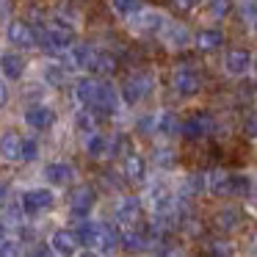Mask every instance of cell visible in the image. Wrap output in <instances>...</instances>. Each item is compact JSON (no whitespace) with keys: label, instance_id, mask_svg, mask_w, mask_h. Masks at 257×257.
<instances>
[{"label":"cell","instance_id":"1","mask_svg":"<svg viewBox=\"0 0 257 257\" xmlns=\"http://www.w3.org/2000/svg\"><path fill=\"white\" fill-rule=\"evenodd\" d=\"M166 23H169L166 12H161V9H141L139 14H133L127 20V28L136 36H161Z\"/></svg>","mask_w":257,"mask_h":257},{"label":"cell","instance_id":"2","mask_svg":"<svg viewBox=\"0 0 257 257\" xmlns=\"http://www.w3.org/2000/svg\"><path fill=\"white\" fill-rule=\"evenodd\" d=\"M20 205H23V216L36 218V216H42V213L56 207V191L45 188V185L42 188H28L20 196Z\"/></svg>","mask_w":257,"mask_h":257},{"label":"cell","instance_id":"3","mask_svg":"<svg viewBox=\"0 0 257 257\" xmlns=\"http://www.w3.org/2000/svg\"><path fill=\"white\" fill-rule=\"evenodd\" d=\"M152 89H155V78H152L150 72H136V75H130L127 80H124V86H122V100H124V105H139V102H144L147 97L152 94Z\"/></svg>","mask_w":257,"mask_h":257},{"label":"cell","instance_id":"4","mask_svg":"<svg viewBox=\"0 0 257 257\" xmlns=\"http://www.w3.org/2000/svg\"><path fill=\"white\" fill-rule=\"evenodd\" d=\"M150 207L152 213H174L180 205L177 194H174V188L166 183V180H155V183L150 185Z\"/></svg>","mask_w":257,"mask_h":257},{"label":"cell","instance_id":"5","mask_svg":"<svg viewBox=\"0 0 257 257\" xmlns=\"http://www.w3.org/2000/svg\"><path fill=\"white\" fill-rule=\"evenodd\" d=\"M6 39H9V45L20 47V50H34V47H39V34L25 20H9Z\"/></svg>","mask_w":257,"mask_h":257},{"label":"cell","instance_id":"6","mask_svg":"<svg viewBox=\"0 0 257 257\" xmlns=\"http://www.w3.org/2000/svg\"><path fill=\"white\" fill-rule=\"evenodd\" d=\"M172 86H174V91H177L180 97H194V94L202 91V78H199V72H196L191 64H183V67L174 69Z\"/></svg>","mask_w":257,"mask_h":257},{"label":"cell","instance_id":"7","mask_svg":"<svg viewBox=\"0 0 257 257\" xmlns=\"http://www.w3.org/2000/svg\"><path fill=\"white\" fill-rule=\"evenodd\" d=\"M94 202H97V191L89 183L75 185V191L69 194V213H72V218H89Z\"/></svg>","mask_w":257,"mask_h":257},{"label":"cell","instance_id":"8","mask_svg":"<svg viewBox=\"0 0 257 257\" xmlns=\"http://www.w3.org/2000/svg\"><path fill=\"white\" fill-rule=\"evenodd\" d=\"M213 127H216L213 116H210V113H205V111H199V113H194V116H188L183 122L180 136H183V139H188V141H199V139H205V136H210Z\"/></svg>","mask_w":257,"mask_h":257},{"label":"cell","instance_id":"9","mask_svg":"<svg viewBox=\"0 0 257 257\" xmlns=\"http://www.w3.org/2000/svg\"><path fill=\"white\" fill-rule=\"evenodd\" d=\"M75 235H78V243L83 246V249L100 254L102 235H105V221H80L78 229H75Z\"/></svg>","mask_w":257,"mask_h":257},{"label":"cell","instance_id":"10","mask_svg":"<svg viewBox=\"0 0 257 257\" xmlns=\"http://www.w3.org/2000/svg\"><path fill=\"white\" fill-rule=\"evenodd\" d=\"M161 42L169 50H188V47L194 45V34H191L183 23H172V20H169L166 28L161 31Z\"/></svg>","mask_w":257,"mask_h":257},{"label":"cell","instance_id":"11","mask_svg":"<svg viewBox=\"0 0 257 257\" xmlns=\"http://www.w3.org/2000/svg\"><path fill=\"white\" fill-rule=\"evenodd\" d=\"M122 105H124L122 89H116L111 80H100V91H97V102H94L97 111L113 116V113H119V108H122Z\"/></svg>","mask_w":257,"mask_h":257},{"label":"cell","instance_id":"12","mask_svg":"<svg viewBox=\"0 0 257 257\" xmlns=\"http://www.w3.org/2000/svg\"><path fill=\"white\" fill-rule=\"evenodd\" d=\"M25 124L34 130H50L53 124H56V111H53L50 105H45V102H36V105H28L23 113Z\"/></svg>","mask_w":257,"mask_h":257},{"label":"cell","instance_id":"13","mask_svg":"<svg viewBox=\"0 0 257 257\" xmlns=\"http://www.w3.org/2000/svg\"><path fill=\"white\" fill-rule=\"evenodd\" d=\"M251 53L249 50H229L227 56H224V72L229 75V78H243V75L251 72Z\"/></svg>","mask_w":257,"mask_h":257},{"label":"cell","instance_id":"14","mask_svg":"<svg viewBox=\"0 0 257 257\" xmlns=\"http://www.w3.org/2000/svg\"><path fill=\"white\" fill-rule=\"evenodd\" d=\"M78 235H75V229H67V227H58V229H53V235H50V249H53V254H61V257H69V254H75L78 251Z\"/></svg>","mask_w":257,"mask_h":257},{"label":"cell","instance_id":"15","mask_svg":"<svg viewBox=\"0 0 257 257\" xmlns=\"http://www.w3.org/2000/svg\"><path fill=\"white\" fill-rule=\"evenodd\" d=\"M139 213H141L139 196H122L113 207V218H116L119 227H133V221H139Z\"/></svg>","mask_w":257,"mask_h":257},{"label":"cell","instance_id":"16","mask_svg":"<svg viewBox=\"0 0 257 257\" xmlns=\"http://www.w3.org/2000/svg\"><path fill=\"white\" fill-rule=\"evenodd\" d=\"M42 177H45L47 185H67V183H72V180H75V166H72V163H64V161L45 163Z\"/></svg>","mask_w":257,"mask_h":257},{"label":"cell","instance_id":"17","mask_svg":"<svg viewBox=\"0 0 257 257\" xmlns=\"http://www.w3.org/2000/svg\"><path fill=\"white\" fill-rule=\"evenodd\" d=\"M207 194L218 199H232V172H213L207 174Z\"/></svg>","mask_w":257,"mask_h":257},{"label":"cell","instance_id":"18","mask_svg":"<svg viewBox=\"0 0 257 257\" xmlns=\"http://www.w3.org/2000/svg\"><path fill=\"white\" fill-rule=\"evenodd\" d=\"M20 147H23V136L17 130H3L0 133V161L6 163L20 161Z\"/></svg>","mask_w":257,"mask_h":257},{"label":"cell","instance_id":"19","mask_svg":"<svg viewBox=\"0 0 257 257\" xmlns=\"http://www.w3.org/2000/svg\"><path fill=\"white\" fill-rule=\"evenodd\" d=\"M83 150L89 158H94V161H102V158L111 155V139L102 133H97V130H91V133H86V141H83Z\"/></svg>","mask_w":257,"mask_h":257},{"label":"cell","instance_id":"20","mask_svg":"<svg viewBox=\"0 0 257 257\" xmlns=\"http://www.w3.org/2000/svg\"><path fill=\"white\" fill-rule=\"evenodd\" d=\"M224 45V31L221 28H202L194 34V47L202 53H213Z\"/></svg>","mask_w":257,"mask_h":257},{"label":"cell","instance_id":"21","mask_svg":"<svg viewBox=\"0 0 257 257\" xmlns=\"http://www.w3.org/2000/svg\"><path fill=\"white\" fill-rule=\"evenodd\" d=\"M113 69H116V58H113L111 53H105V50H97V47H91V56H89V61H86V72L111 75Z\"/></svg>","mask_w":257,"mask_h":257},{"label":"cell","instance_id":"22","mask_svg":"<svg viewBox=\"0 0 257 257\" xmlns=\"http://www.w3.org/2000/svg\"><path fill=\"white\" fill-rule=\"evenodd\" d=\"M0 72H3V78L6 80H23V75H25V61H23V56L20 53H3L0 56Z\"/></svg>","mask_w":257,"mask_h":257},{"label":"cell","instance_id":"23","mask_svg":"<svg viewBox=\"0 0 257 257\" xmlns=\"http://www.w3.org/2000/svg\"><path fill=\"white\" fill-rule=\"evenodd\" d=\"M180 127H183V122L177 119V113H172V111L155 113V136H161V139H174V136H180Z\"/></svg>","mask_w":257,"mask_h":257},{"label":"cell","instance_id":"24","mask_svg":"<svg viewBox=\"0 0 257 257\" xmlns=\"http://www.w3.org/2000/svg\"><path fill=\"white\" fill-rule=\"evenodd\" d=\"M97 91H100V80H94V78H80L78 83H75V100H78L83 108H94Z\"/></svg>","mask_w":257,"mask_h":257},{"label":"cell","instance_id":"25","mask_svg":"<svg viewBox=\"0 0 257 257\" xmlns=\"http://www.w3.org/2000/svg\"><path fill=\"white\" fill-rule=\"evenodd\" d=\"M124 177L133 180V183H141V180H147V161L139 155V152H130V155H124Z\"/></svg>","mask_w":257,"mask_h":257},{"label":"cell","instance_id":"26","mask_svg":"<svg viewBox=\"0 0 257 257\" xmlns=\"http://www.w3.org/2000/svg\"><path fill=\"white\" fill-rule=\"evenodd\" d=\"M232 12V0H202V14L213 23H221Z\"/></svg>","mask_w":257,"mask_h":257},{"label":"cell","instance_id":"27","mask_svg":"<svg viewBox=\"0 0 257 257\" xmlns=\"http://www.w3.org/2000/svg\"><path fill=\"white\" fill-rule=\"evenodd\" d=\"M152 240L147 238V235H141V232H136V229H130V227H124V232H122V249L124 251H150L152 249Z\"/></svg>","mask_w":257,"mask_h":257},{"label":"cell","instance_id":"28","mask_svg":"<svg viewBox=\"0 0 257 257\" xmlns=\"http://www.w3.org/2000/svg\"><path fill=\"white\" fill-rule=\"evenodd\" d=\"M89 56H91V45H72L64 53V64H69L67 69H86Z\"/></svg>","mask_w":257,"mask_h":257},{"label":"cell","instance_id":"29","mask_svg":"<svg viewBox=\"0 0 257 257\" xmlns=\"http://www.w3.org/2000/svg\"><path fill=\"white\" fill-rule=\"evenodd\" d=\"M42 78H45V83L53 86V89L64 86L67 83V64H56V61L45 64V67H42Z\"/></svg>","mask_w":257,"mask_h":257},{"label":"cell","instance_id":"30","mask_svg":"<svg viewBox=\"0 0 257 257\" xmlns=\"http://www.w3.org/2000/svg\"><path fill=\"white\" fill-rule=\"evenodd\" d=\"M207 191V174H188L185 177V185H183V196L194 199V196L205 194Z\"/></svg>","mask_w":257,"mask_h":257},{"label":"cell","instance_id":"31","mask_svg":"<svg viewBox=\"0 0 257 257\" xmlns=\"http://www.w3.org/2000/svg\"><path fill=\"white\" fill-rule=\"evenodd\" d=\"M152 163H155L158 169H163V172H169V169L177 166V155H174L172 147H155V152H152Z\"/></svg>","mask_w":257,"mask_h":257},{"label":"cell","instance_id":"32","mask_svg":"<svg viewBox=\"0 0 257 257\" xmlns=\"http://www.w3.org/2000/svg\"><path fill=\"white\" fill-rule=\"evenodd\" d=\"M111 9H113L116 17L130 20L133 14H139L141 9H144V3H141V0H111Z\"/></svg>","mask_w":257,"mask_h":257},{"label":"cell","instance_id":"33","mask_svg":"<svg viewBox=\"0 0 257 257\" xmlns=\"http://www.w3.org/2000/svg\"><path fill=\"white\" fill-rule=\"evenodd\" d=\"M238 224H240V213L235 207H224V210L216 213V227L224 229V232H232Z\"/></svg>","mask_w":257,"mask_h":257},{"label":"cell","instance_id":"34","mask_svg":"<svg viewBox=\"0 0 257 257\" xmlns=\"http://www.w3.org/2000/svg\"><path fill=\"white\" fill-rule=\"evenodd\" d=\"M39 158V141L36 139H23V147H20V161L23 163H34Z\"/></svg>","mask_w":257,"mask_h":257},{"label":"cell","instance_id":"35","mask_svg":"<svg viewBox=\"0 0 257 257\" xmlns=\"http://www.w3.org/2000/svg\"><path fill=\"white\" fill-rule=\"evenodd\" d=\"M75 124H78L80 133H91V130H94V116H91L89 111H78V116H75Z\"/></svg>","mask_w":257,"mask_h":257},{"label":"cell","instance_id":"36","mask_svg":"<svg viewBox=\"0 0 257 257\" xmlns=\"http://www.w3.org/2000/svg\"><path fill=\"white\" fill-rule=\"evenodd\" d=\"M238 12H240V17H243L246 23H254V17H257V0H240Z\"/></svg>","mask_w":257,"mask_h":257},{"label":"cell","instance_id":"37","mask_svg":"<svg viewBox=\"0 0 257 257\" xmlns=\"http://www.w3.org/2000/svg\"><path fill=\"white\" fill-rule=\"evenodd\" d=\"M243 133H246V139L257 141V111H251L249 116L243 119Z\"/></svg>","mask_w":257,"mask_h":257},{"label":"cell","instance_id":"38","mask_svg":"<svg viewBox=\"0 0 257 257\" xmlns=\"http://www.w3.org/2000/svg\"><path fill=\"white\" fill-rule=\"evenodd\" d=\"M0 254H3V257H12V254H20V240H12V238H3V240H0Z\"/></svg>","mask_w":257,"mask_h":257},{"label":"cell","instance_id":"39","mask_svg":"<svg viewBox=\"0 0 257 257\" xmlns=\"http://www.w3.org/2000/svg\"><path fill=\"white\" fill-rule=\"evenodd\" d=\"M210 251H213V254H232L235 249L227 243V240H213V243H210Z\"/></svg>","mask_w":257,"mask_h":257},{"label":"cell","instance_id":"40","mask_svg":"<svg viewBox=\"0 0 257 257\" xmlns=\"http://www.w3.org/2000/svg\"><path fill=\"white\" fill-rule=\"evenodd\" d=\"M202 0H174V6L177 9H183V12H191V9H196Z\"/></svg>","mask_w":257,"mask_h":257},{"label":"cell","instance_id":"41","mask_svg":"<svg viewBox=\"0 0 257 257\" xmlns=\"http://www.w3.org/2000/svg\"><path fill=\"white\" fill-rule=\"evenodd\" d=\"M246 199H249V207L257 213V177H254V183H251V191H249V196H246Z\"/></svg>","mask_w":257,"mask_h":257},{"label":"cell","instance_id":"42","mask_svg":"<svg viewBox=\"0 0 257 257\" xmlns=\"http://www.w3.org/2000/svg\"><path fill=\"white\" fill-rule=\"evenodd\" d=\"M6 102H9V86L6 80H0V108H6Z\"/></svg>","mask_w":257,"mask_h":257},{"label":"cell","instance_id":"43","mask_svg":"<svg viewBox=\"0 0 257 257\" xmlns=\"http://www.w3.org/2000/svg\"><path fill=\"white\" fill-rule=\"evenodd\" d=\"M12 14V3L9 0H0V20H6Z\"/></svg>","mask_w":257,"mask_h":257},{"label":"cell","instance_id":"44","mask_svg":"<svg viewBox=\"0 0 257 257\" xmlns=\"http://www.w3.org/2000/svg\"><path fill=\"white\" fill-rule=\"evenodd\" d=\"M6 205V188H3V185H0V207Z\"/></svg>","mask_w":257,"mask_h":257},{"label":"cell","instance_id":"45","mask_svg":"<svg viewBox=\"0 0 257 257\" xmlns=\"http://www.w3.org/2000/svg\"><path fill=\"white\" fill-rule=\"evenodd\" d=\"M251 75L257 78V53H254V58H251Z\"/></svg>","mask_w":257,"mask_h":257},{"label":"cell","instance_id":"46","mask_svg":"<svg viewBox=\"0 0 257 257\" xmlns=\"http://www.w3.org/2000/svg\"><path fill=\"white\" fill-rule=\"evenodd\" d=\"M6 232H9V229H6V224H3V221H0V240H3V238H6Z\"/></svg>","mask_w":257,"mask_h":257},{"label":"cell","instance_id":"47","mask_svg":"<svg viewBox=\"0 0 257 257\" xmlns=\"http://www.w3.org/2000/svg\"><path fill=\"white\" fill-rule=\"evenodd\" d=\"M251 34L257 36V17H254V23H251Z\"/></svg>","mask_w":257,"mask_h":257}]
</instances>
